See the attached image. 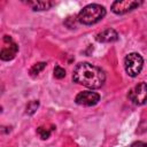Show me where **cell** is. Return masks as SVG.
<instances>
[{"label":"cell","mask_w":147,"mask_h":147,"mask_svg":"<svg viewBox=\"0 0 147 147\" xmlns=\"http://www.w3.org/2000/svg\"><path fill=\"white\" fill-rule=\"evenodd\" d=\"M72 80L77 84L95 90L100 88L106 82V75L103 70L88 62L78 63L72 74Z\"/></svg>","instance_id":"1"},{"label":"cell","mask_w":147,"mask_h":147,"mask_svg":"<svg viewBox=\"0 0 147 147\" xmlns=\"http://www.w3.org/2000/svg\"><path fill=\"white\" fill-rule=\"evenodd\" d=\"M106 16V9L98 3H91L85 6L77 15V21L84 25H92L100 22Z\"/></svg>","instance_id":"2"},{"label":"cell","mask_w":147,"mask_h":147,"mask_svg":"<svg viewBox=\"0 0 147 147\" xmlns=\"http://www.w3.org/2000/svg\"><path fill=\"white\" fill-rule=\"evenodd\" d=\"M144 67V59L139 53H130L124 59V68L130 77H136L140 74Z\"/></svg>","instance_id":"3"},{"label":"cell","mask_w":147,"mask_h":147,"mask_svg":"<svg viewBox=\"0 0 147 147\" xmlns=\"http://www.w3.org/2000/svg\"><path fill=\"white\" fill-rule=\"evenodd\" d=\"M127 96L134 105L141 106V105L146 103V101H147V84L144 82L138 83L133 88L130 90Z\"/></svg>","instance_id":"4"},{"label":"cell","mask_w":147,"mask_h":147,"mask_svg":"<svg viewBox=\"0 0 147 147\" xmlns=\"http://www.w3.org/2000/svg\"><path fill=\"white\" fill-rule=\"evenodd\" d=\"M17 52H18L17 44L9 36H5L3 37V46H2L1 53H0L1 60L2 61H10L16 56Z\"/></svg>","instance_id":"5"},{"label":"cell","mask_w":147,"mask_h":147,"mask_svg":"<svg viewBox=\"0 0 147 147\" xmlns=\"http://www.w3.org/2000/svg\"><path fill=\"white\" fill-rule=\"evenodd\" d=\"M140 5H141V1H137V0L114 1L111 3V11L117 15H123V14H126V13L136 9Z\"/></svg>","instance_id":"6"},{"label":"cell","mask_w":147,"mask_h":147,"mask_svg":"<svg viewBox=\"0 0 147 147\" xmlns=\"http://www.w3.org/2000/svg\"><path fill=\"white\" fill-rule=\"evenodd\" d=\"M75 101L77 105L80 106H86V107L95 106L100 101V94L92 91H83L76 95Z\"/></svg>","instance_id":"7"},{"label":"cell","mask_w":147,"mask_h":147,"mask_svg":"<svg viewBox=\"0 0 147 147\" xmlns=\"http://www.w3.org/2000/svg\"><path fill=\"white\" fill-rule=\"evenodd\" d=\"M118 33L116 32V30L114 29H105L101 32H99L95 37V39L99 42H113V41H117L118 40Z\"/></svg>","instance_id":"8"},{"label":"cell","mask_w":147,"mask_h":147,"mask_svg":"<svg viewBox=\"0 0 147 147\" xmlns=\"http://www.w3.org/2000/svg\"><path fill=\"white\" fill-rule=\"evenodd\" d=\"M26 5L30 6L33 10H47L52 8L55 5V2L49 0H34V1H28Z\"/></svg>","instance_id":"9"},{"label":"cell","mask_w":147,"mask_h":147,"mask_svg":"<svg viewBox=\"0 0 147 147\" xmlns=\"http://www.w3.org/2000/svg\"><path fill=\"white\" fill-rule=\"evenodd\" d=\"M45 67H46V63H45V62H38V63L33 64V65L31 67V69H30V75H31V76H37V75H39V74L45 69Z\"/></svg>","instance_id":"10"},{"label":"cell","mask_w":147,"mask_h":147,"mask_svg":"<svg viewBox=\"0 0 147 147\" xmlns=\"http://www.w3.org/2000/svg\"><path fill=\"white\" fill-rule=\"evenodd\" d=\"M38 108H39V101H38V100H32V101H30V102L26 105L25 113H26L28 115H33Z\"/></svg>","instance_id":"11"},{"label":"cell","mask_w":147,"mask_h":147,"mask_svg":"<svg viewBox=\"0 0 147 147\" xmlns=\"http://www.w3.org/2000/svg\"><path fill=\"white\" fill-rule=\"evenodd\" d=\"M37 133L39 134V137H40L41 139L46 140V139H48L49 136H51V130H49V129H46V127H44V126H39V127L37 129Z\"/></svg>","instance_id":"12"},{"label":"cell","mask_w":147,"mask_h":147,"mask_svg":"<svg viewBox=\"0 0 147 147\" xmlns=\"http://www.w3.org/2000/svg\"><path fill=\"white\" fill-rule=\"evenodd\" d=\"M64 76H65V70H64L63 68L56 65V67L54 68V77L57 78V79H62Z\"/></svg>","instance_id":"13"},{"label":"cell","mask_w":147,"mask_h":147,"mask_svg":"<svg viewBox=\"0 0 147 147\" xmlns=\"http://www.w3.org/2000/svg\"><path fill=\"white\" fill-rule=\"evenodd\" d=\"M131 147H147V142L144 141H136L131 145Z\"/></svg>","instance_id":"14"}]
</instances>
